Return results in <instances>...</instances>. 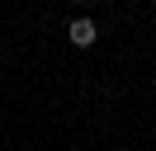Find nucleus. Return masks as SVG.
I'll use <instances>...</instances> for the list:
<instances>
[{"mask_svg": "<svg viewBox=\"0 0 156 151\" xmlns=\"http://www.w3.org/2000/svg\"><path fill=\"white\" fill-rule=\"evenodd\" d=\"M66 38H71V47H95V38H99V28H95V19H71V28H66Z\"/></svg>", "mask_w": 156, "mask_h": 151, "instance_id": "obj_1", "label": "nucleus"}, {"mask_svg": "<svg viewBox=\"0 0 156 151\" xmlns=\"http://www.w3.org/2000/svg\"><path fill=\"white\" fill-rule=\"evenodd\" d=\"M76 5H85V0H76Z\"/></svg>", "mask_w": 156, "mask_h": 151, "instance_id": "obj_2", "label": "nucleus"}, {"mask_svg": "<svg viewBox=\"0 0 156 151\" xmlns=\"http://www.w3.org/2000/svg\"><path fill=\"white\" fill-rule=\"evenodd\" d=\"M151 5H156V0H151Z\"/></svg>", "mask_w": 156, "mask_h": 151, "instance_id": "obj_3", "label": "nucleus"}]
</instances>
